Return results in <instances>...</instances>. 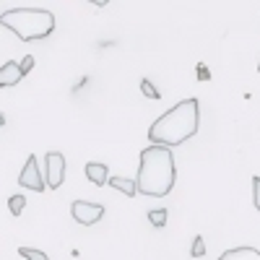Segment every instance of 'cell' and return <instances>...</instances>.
Returning <instances> with one entry per match:
<instances>
[{
    "label": "cell",
    "mask_w": 260,
    "mask_h": 260,
    "mask_svg": "<svg viewBox=\"0 0 260 260\" xmlns=\"http://www.w3.org/2000/svg\"><path fill=\"white\" fill-rule=\"evenodd\" d=\"M201 125V104L198 99H182L172 110H167L161 117L154 120V125L148 127V141L151 146H182L187 138L198 133Z\"/></svg>",
    "instance_id": "1"
},
{
    "label": "cell",
    "mask_w": 260,
    "mask_h": 260,
    "mask_svg": "<svg viewBox=\"0 0 260 260\" xmlns=\"http://www.w3.org/2000/svg\"><path fill=\"white\" fill-rule=\"evenodd\" d=\"M177 180V169H175V156L167 146H148L141 151V161H138V192L151 195V198H164L172 192Z\"/></svg>",
    "instance_id": "2"
},
{
    "label": "cell",
    "mask_w": 260,
    "mask_h": 260,
    "mask_svg": "<svg viewBox=\"0 0 260 260\" xmlns=\"http://www.w3.org/2000/svg\"><path fill=\"white\" fill-rule=\"evenodd\" d=\"M0 26L13 31L21 42H34L55 31V16L45 8H13V11H3Z\"/></svg>",
    "instance_id": "3"
},
{
    "label": "cell",
    "mask_w": 260,
    "mask_h": 260,
    "mask_svg": "<svg viewBox=\"0 0 260 260\" xmlns=\"http://www.w3.org/2000/svg\"><path fill=\"white\" fill-rule=\"evenodd\" d=\"M71 213H73V219L78 224L91 226L104 216V206L102 203H89V201H73L71 203Z\"/></svg>",
    "instance_id": "4"
},
{
    "label": "cell",
    "mask_w": 260,
    "mask_h": 260,
    "mask_svg": "<svg viewBox=\"0 0 260 260\" xmlns=\"http://www.w3.org/2000/svg\"><path fill=\"white\" fill-rule=\"evenodd\" d=\"M45 169H47V187L57 190L62 182H65V156L60 154V151H50V154L45 156Z\"/></svg>",
    "instance_id": "5"
},
{
    "label": "cell",
    "mask_w": 260,
    "mask_h": 260,
    "mask_svg": "<svg viewBox=\"0 0 260 260\" xmlns=\"http://www.w3.org/2000/svg\"><path fill=\"white\" fill-rule=\"evenodd\" d=\"M18 185H24V187L34 190V192H42V190L47 187V182L42 180V172H39V164H37V156H34V154L26 159L24 169H21V175H18Z\"/></svg>",
    "instance_id": "6"
},
{
    "label": "cell",
    "mask_w": 260,
    "mask_h": 260,
    "mask_svg": "<svg viewBox=\"0 0 260 260\" xmlns=\"http://www.w3.org/2000/svg\"><path fill=\"white\" fill-rule=\"evenodd\" d=\"M21 78H24V71H21V62L16 60H8L0 65V86L8 89V86H16Z\"/></svg>",
    "instance_id": "7"
},
{
    "label": "cell",
    "mask_w": 260,
    "mask_h": 260,
    "mask_svg": "<svg viewBox=\"0 0 260 260\" xmlns=\"http://www.w3.org/2000/svg\"><path fill=\"white\" fill-rule=\"evenodd\" d=\"M86 177H89V182H94L96 187L110 185V169H107V164H102V161H89L86 164Z\"/></svg>",
    "instance_id": "8"
},
{
    "label": "cell",
    "mask_w": 260,
    "mask_h": 260,
    "mask_svg": "<svg viewBox=\"0 0 260 260\" xmlns=\"http://www.w3.org/2000/svg\"><path fill=\"white\" fill-rule=\"evenodd\" d=\"M219 260H260V250L255 247H234L219 255Z\"/></svg>",
    "instance_id": "9"
},
{
    "label": "cell",
    "mask_w": 260,
    "mask_h": 260,
    "mask_svg": "<svg viewBox=\"0 0 260 260\" xmlns=\"http://www.w3.org/2000/svg\"><path fill=\"white\" fill-rule=\"evenodd\" d=\"M110 185L115 187V190H120V192H125L127 198H133V195L138 192V182L136 180H127V177H110Z\"/></svg>",
    "instance_id": "10"
},
{
    "label": "cell",
    "mask_w": 260,
    "mask_h": 260,
    "mask_svg": "<svg viewBox=\"0 0 260 260\" xmlns=\"http://www.w3.org/2000/svg\"><path fill=\"white\" fill-rule=\"evenodd\" d=\"M18 255H21V257H26V260H50L47 252L34 250V247H18Z\"/></svg>",
    "instance_id": "11"
},
{
    "label": "cell",
    "mask_w": 260,
    "mask_h": 260,
    "mask_svg": "<svg viewBox=\"0 0 260 260\" xmlns=\"http://www.w3.org/2000/svg\"><path fill=\"white\" fill-rule=\"evenodd\" d=\"M141 94H146L148 99H161V94H159V89L154 83H151L148 78H141Z\"/></svg>",
    "instance_id": "12"
},
{
    "label": "cell",
    "mask_w": 260,
    "mask_h": 260,
    "mask_svg": "<svg viewBox=\"0 0 260 260\" xmlns=\"http://www.w3.org/2000/svg\"><path fill=\"white\" fill-rule=\"evenodd\" d=\"M24 206H26V198H24V195H11V201H8V208H11V213H13V216H21V211H24Z\"/></svg>",
    "instance_id": "13"
},
{
    "label": "cell",
    "mask_w": 260,
    "mask_h": 260,
    "mask_svg": "<svg viewBox=\"0 0 260 260\" xmlns=\"http://www.w3.org/2000/svg\"><path fill=\"white\" fill-rule=\"evenodd\" d=\"M148 221L154 224V226H164V224H167V211H164V208L148 211Z\"/></svg>",
    "instance_id": "14"
},
{
    "label": "cell",
    "mask_w": 260,
    "mask_h": 260,
    "mask_svg": "<svg viewBox=\"0 0 260 260\" xmlns=\"http://www.w3.org/2000/svg\"><path fill=\"white\" fill-rule=\"evenodd\" d=\"M190 255H192V257H203V255H206V242H203V237H201V234L192 240V250H190Z\"/></svg>",
    "instance_id": "15"
},
{
    "label": "cell",
    "mask_w": 260,
    "mask_h": 260,
    "mask_svg": "<svg viewBox=\"0 0 260 260\" xmlns=\"http://www.w3.org/2000/svg\"><path fill=\"white\" fill-rule=\"evenodd\" d=\"M252 201H255V208L260 211V177H252Z\"/></svg>",
    "instance_id": "16"
},
{
    "label": "cell",
    "mask_w": 260,
    "mask_h": 260,
    "mask_svg": "<svg viewBox=\"0 0 260 260\" xmlns=\"http://www.w3.org/2000/svg\"><path fill=\"white\" fill-rule=\"evenodd\" d=\"M31 68H34V55H26L24 60H21V71H24V76H26Z\"/></svg>",
    "instance_id": "17"
},
{
    "label": "cell",
    "mask_w": 260,
    "mask_h": 260,
    "mask_svg": "<svg viewBox=\"0 0 260 260\" xmlns=\"http://www.w3.org/2000/svg\"><path fill=\"white\" fill-rule=\"evenodd\" d=\"M198 78H201V81H208V78H211L208 68H203V65H198Z\"/></svg>",
    "instance_id": "18"
},
{
    "label": "cell",
    "mask_w": 260,
    "mask_h": 260,
    "mask_svg": "<svg viewBox=\"0 0 260 260\" xmlns=\"http://www.w3.org/2000/svg\"><path fill=\"white\" fill-rule=\"evenodd\" d=\"M257 73H260V60H257Z\"/></svg>",
    "instance_id": "19"
}]
</instances>
